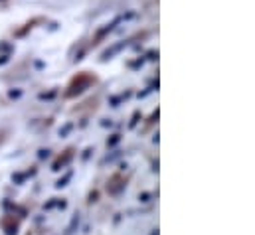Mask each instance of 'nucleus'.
Here are the masks:
<instances>
[{
	"mask_svg": "<svg viewBox=\"0 0 255 235\" xmlns=\"http://www.w3.org/2000/svg\"><path fill=\"white\" fill-rule=\"evenodd\" d=\"M73 152H75L73 148H67L64 154H62V156H60V158H58V160L52 164V170H54V172H60L62 168H65V166L71 162V158H73Z\"/></svg>",
	"mask_w": 255,
	"mask_h": 235,
	"instance_id": "f257e3e1",
	"label": "nucleus"
},
{
	"mask_svg": "<svg viewBox=\"0 0 255 235\" xmlns=\"http://www.w3.org/2000/svg\"><path fill=\"white\" fill-rule=\"evenodd\" d=\"M89 83H91V79H89V77H81L79 81H73V83H71V87H69V91H67L65 95H67V97L79 95L81 91H85V87H87Z\"/></svg>",
	"mask_w": 255,
	"mask_h": 235,
	"instance_id": "f03ea898",
	"label": "nucleus"
},
{
	"mask_svg": "<svg viewBox=\"0 0 255 235\" xmlns=\"http://www.w3.org/2000/svg\"><path fill=\"white\" fill-rule=\"evenodd\" d=\"M107 190H109V194H113V196L121 194V192L125 190V180H121L119 174H117V176H113L111 178V184L107 186Z\"/></svg>",
	"mask_w": 255,
	"mask_h": 235,
	"instance_id": "7ed1b4c3",
	"label": "nucleus"
},
{
	"mask_svg": "<svg viewBox=\"0 0 255 235\" xmlns=\"http://www.w3.org/2000/svg\"><path fill=\"white\" fill-rule=\"evenodd\" d=\"M125 46H127V44H125V42H121V44H117V46H113L111 50H107V52H103V56H101V58H103V59H111V58H113V56H115V54H119V52H121V50H123Z\"/></svg>",
	"mask_w": 255,
	"mask_h": 235,
	"instance_id": "20e7f679",
	"label": "nucleus"
},
{
	"mask_svg": "<svg viewBox=\"0 0 255 235\" xmlns=\"http://www.w3.org/2000/svg\"><path fill=\"white\" fill-rule=\"evenodd\" d=\"M2 230L6 235H18V224H10L8 220L2 222Z\"/></svg>",
	"mask_w": 255,
	"mask_h": 235,
	"instance_id": "39448f33",
	"label": "nucleus"
},
{
	"mask_svg": "<svg viewBox=\"0 0 255 235\" xmlns=\"http://www.w3.org/2000/svg\"><path fill=\"white\" fill-rule=\"evenodd\" d=\"M71 178H73V172H71V170H69V172H65L64 176L60 178L58 182H56V188H58V190H62V188H65V186H67V182H69Z\"/></svg>",
	"mask_w": 255,
	"mask_h": 235,
	"instance_id": "423d86ee",
	"label": "nucleus"
},
{
	"mask_svg": "<svg viewBox=\"0 0 255 235\" xmlns=\"http://www.w3.org/2000/svg\"><path fill=\"white\" fill-rule=\"evenodd\" d=\"M119 142H121V134H113V136L107 140V148H115Z\"/></svg>",
	"mask_w": 255,
	"mask_h": 235,
	"instance_id": "0eeeda50",
	"label": "nucleus"
},
{
	"mask_svg": "<svg viewBox=\"0 0 255 235\" xmlns=\"http://www.w3.org/2000/svg\"><path fill=\"white\" fill-rule=\"evenodd\" d=\"M77 226H79V216H73V220H71V224H69V228H67V235L73 234Z\"/></svg>",
	"mask_w": 255,
	"mask_h": 235,
	"instance_id": "6e6552de",
	"label": "nucleus"
},
{
	"mask_svg": "<svg viewBox=\"0 0 255 235\" xmlns=\"http://www.w3.org/2000/svg\"><path fill=\"white\" fill-rule=\"evenodd\" d=\"M119 156H121V150H115L113 154H109V156H105V158H103V164H107V162H113V160H117Z\"/></svg>",
	"mask_w": 255,
	"mask_h": 235,
	"instance_id": "1a4fd4ad",
	"label": "nucleus"
},
{
	"mask_svg": "<svg viewBox=\"0 0 255 235\" xmlns=\"http://www.w3.org/2000/svg\"><path fill=\"white\" fill-rule=\"evenodd\" d=\"M71 128H73V122H67V124H64V126L60 128V136H67V134L71 132Z\"/></svg>",
	"mask_w": 255,
	"mask_h": 235,
	"instance_id": "9d476101",
	"label": "nucleus"
},
{
	"mask_svg": "<svg viewBox=\"0 0 255 235\" xmlns=\"http://www.w3.org/2000/svg\"><path fill=\"white\" fill-rule=\"evenodd\" d=\"M24 180H26V174H20V172L12 174V182L14 184H24Z\"/></svg>",
	"mask_w": 255,
	"mask_h": 235,
	"instance_id": "9b49d317",
	"label": "nucleus"
},
{
	"mask_svg": "<svg viewBox=\"0 0 255 235\" xmlns=\"http://www.w3.org/2000/svg\"><path fill=\"white\" fill-rule=\"evenodd\" d=\"M38 158H40V160H46V158H50V150H48V148H42V150H38Z\"/></svg>",
	"mask_w": 255,
	"mask_h": 235,
	"instance_id": "f8f14e48",
	"label": "nucleus"
},
{
	"mask_svg": "<svg viewBox=\"0 0 255 235\" xmlns=\"http://www.w3.org/2000/svg\"><path fill=\"white\" fill-rule=\"evenodd\" d=\"M138 118H140V113L136 111V113L132 115V118H130V122H128V128H134V126H136V122H138Z\"/></svg>",
	"mask_w": 255,
	"mask_h": 235,
	"instance_id": "ddd939ff",
	"label": "nucleus"
},
{
	"mask_svg": "<svg viewBox=\"0 0 255 235\" xmlns=\"http://www.w3.org/2000/svg\"><path fill=\"white\" fill-rule=\"evenodd\" d=\"M150 198H152V196H150L148 192H142V194H138V200H140L142 204H146V202H150Z\"/></svg>",
	"mask_w": 255,
	"mask_h": 235,
	"instance_id": "4468645a",
	"label": "nucleus"
},
{
	"mask_svg": "<svg viewBox=\"0 0 255 235\" xmlns=\"http://www.w3.org/2000/svg\"><path fill=\"white\" fill-rule=\"evenodd\" d=\"M56 204H58V200H56V198H52L50 202H46V204H44V210H52V208H56Z\"/></svg>",
	"mask_w": 255,
	"mask_h": 235,
	"instance_id": "2eb2a0df",
	"label": "nucleus"
},
{
	"mask_svg": "<svg viewBox=\"0 0 255 235\" xmlns=\"http://www.w3.org/2000/svg\"><path fill=\"white\" fill-rule=\"evenodd\" d=\"M91 152H93V148H85V150H83V154H81V158H83V160H89Z\"/></svg>",
	"mask_w": 255,
	"mask_h": 235,
	"instance_id": "dca6fc26",
	"label": "nucleus"
},
{
	"mask_svg": "<svg viewBox=\"0 0 255 235\" xmlns=\"http://www.w3.org/2000/svg\"><path fill=\"white\" fill-rule=\"evenodd\" d=\"M97 198H99V192H91L87 202H89V204H93V202H97Z\"/></svg>",
	"mask_w": 255,
	"mask_h": 235,
	"instance_id": "f3484780",
	"label": "nucleus"
},
{
	"mask_svg": "<svg viewBox=\"0 0 255 235\" xmlns=\"http://www.w3.org/2000/svg\"><path fill=\"white\" fill-rule=\"evenodd\" d=\"M54 95H56L54 91H50V93H42V95H40V99H54Z\"/></svg>",
	"mask_w": 255,
	"mask_h": 235,
	"instance_id": "a211bd4d",
	"label": "nucleus"
},
{
	"mask_svg": "<svg viewBox=\"0 0 255 235\" xmlns=\"http://www.w3.org/2000/svg\"><path fill=\"white\" fill-rule=\"evenodd\" d=\"M20 95H22V91H18V89H16V91H10V97H12V99H18Z\"/></svg>",
	"mask_w": 255,
	"mask_h": 235,
	"instance_id": "6ab92c4d",
	"label": "nucleus"
},
{
	"mask_svg": "<svg viewBox=\"0 0 255 235\" xmlns=\"http://www.w3.org/2000/svg\"><path fill=\"white\" fill-rule=\"evenodd\" d=\"M119 103H121V99H119V97H111V105H113V107H117Z\"/></svg>",
	"mask_w": 255,
	"mask_h": 235,
	"instance_id": "aec40b11",
	"label": "nucleus"
},
{
	"mask_svg": "<svg viewBox=\"0 0 255 235\" xmlns=\"http://www.w3.org/2000/svg\"><path fill=\"white\" fill-rule=\"evenodd\" d=\"M56 206H58V208H60V210H65V208H67V202H58V204H56Z\"/></svg>",
	"mask_w": 255,
	"mask_h": 235,
	"instance_id": "412c9836",
	"label": "nucleus"
},
{
	"mask_svg": "<svg viewBox=\"0 0 255 235\" xmlns=\"http://www.w3.org/2000/svg\"><path fill=\"white\" fill-rule=\"evenodd\" d=\"M156 118H158V109H156V111H154V113H152V117H150V122H154V120H156Z\"/></svg>",
	"mask_w": 255,
	"mask_h": 235,
	"instance_id": "4be33fe9",
	"label": "nucleus"
},
{
	"mask_svg": "<svg viewBox=\"0 0 255 235\" xmlns=\"http://www.w3.org/2000/svg\"><path fill=\"white\" fill-rule=\"evenodd\" d=\"M34 174H36V168H32V170H28V172H26V178H28V176H34Z\"/></svg>",
	"mask_w": 255,
	"mask_h": 235,
	"instance_id": "5701e85b",
	"label": "nucleus"
},
{
	"mask_svg": "<svg viewBox=\"0 0 255 235\" xmlns=\"http://www.w3.org/2000/svg\"><path fill=\"white\" fill-rule=\"evenodd\" d=\"M6 59L8 58H0V63H6Z\"/></svg>",
	"mask_w": 255,
	"mask_h": 235,
	"instance_id": "b1692460",
	"label": "nucleus"
},
{
	"mask_svg": "<svg viewBox=\"0 0 255 235\" xmlns=\"http://www.w3.org/2000/svg\"><path fill=\"white\" fill-rule=\"evenodd\" d=\"M150 235H158V230H154V232H152Z\"/></svg>",
	"mask_w": 255,
	"mask_h": 235,
	"instance_id": "393cba45",
	"label": "nucleus"
}]
</instances>
